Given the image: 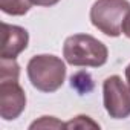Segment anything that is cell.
I'll list each match as a JSON object with an SVG mask.
<instances>
[{"instance_id":"cell-4","label":"cell","mask_w":130,"mask_h":130,"mask_svg":"<svg viewBox=\"0 0 130 130\" xmlns=\"http://www.w3.org/2000/svg\"><path fill=\"white\" fill-rule=\"evenodd\" d=\"M103 100L110 118L122 119L130 115V86L121 77L112 75L103 83Z\"/></svg>"},{"instance_id":"cell-13","label":"cell","mask_w":130,"mask_h":130,"mask_svg":"<svg viewBox=\"0 0 130 130\" xmlns=\"http://www.w3.org/2000/svg\"><path fill=\"white\" fill-rule=\"evenodd\" d=\"M60 2V0H31L32 5H37V6H54Z\"/></svg>"},{"instance_id":"cell-6","label":"cell","mask_w":130,"mask_h":130,"mask_svg":"<svg viewBox=\"0 0 130 130\" xmlns=\"http://www.w3.org/2000/svg\"><path fill=\"white\" fill-rule=\"evenodd\" d=\"M3 44H2V58L15 60L29 43V34L25 28L17 25L3 23Z\"/></svg>"},{"instance_id":"cell-5","label":"cell","mask_w":130,"mask_h":130,"mask_svg":"<svg viewBox=\"0 0 130 130\" xmlns=\"http://www.w3.org/2000/svg\"><path fill=\"white\" fill-rule=\"evenodd\" d=\"M26 107V95L22 86L14 80H2L0 83V116L12 121L22 115Z\"/></svg>"},{"instance_id":"cell-12","label":"cell","mask_w":130,"mask_h":130,"mask_svg":"<svg viewBox=\"0 0 130 130\" xmlns=\"http://www.w3.org/2000/svg\"><path fill=\"white\" fill-rule=\"evenodd\" d=\"M122 34H124L127 38H130V11L127 12L125 19H124V22H122Z\"/></svg>"},{"instance_id":"cell-7","label":"cell","mask_w":130,"mask_h":130,"mask_svg":"<svg viewBox=\"0 0 130 130\" xmlns=\"http://www.w3.org/2000/svg\"><path fill=\"white\" fill-rule=\"evenodd\" d=\"M31 5V0H0V8L8 15H25Z\"/></svg>"},{"instance_id":"cell-11","label":"cell","mask_w":130,"mask_h":130,"mask_svg":"<svg viewBox=\"0 0 130 130\" xmlns=\"http://www.w3.org/2000/svg\"><path fill=\"white\" fill-rule=\"evenodd\" d=\"M87 127H90V128H100V124L95 122V121H92L86 115H78L74 119H71L69 122H66V128H87Z\"/></svg>"},{"instance_id":"cell-9","label":"cell","mask_w":130,"mask_h":130,"mask_svg":"<svg viewBox=\"0 0 130 130\" xmlns=\"http://www.w3.org/2000/svg\"><path fill=\"white\" fill-rule=\"evenodd\" d=\"M19 75H20V66L17 64V61L2 58V78H0V81L2 80H14V81H17Z\"/></svg>"},{"instance_id":"cell-1","label":"cell","mask_w":130,"mask_h":130,"mask_svg":"<svg viewBox=\"0 0 130 130\" xmlns=\"http://www.w3.org/2000/svg\"><path fill=\"white\" fill-rule=\"evenodd\" d=\"M63 57L71 66L101 68L106 64L109 51L103 41L89 34H75L66 38Z\"/></svg>"},{"instance_id":"cell-14","label":"cell","mask_w":130,"mask_h":130,"mask_svg":"<svg viewBox=\"0 0 130 130\" xmlns=\"http://www.w3.org/2000/svg\"><path fill=\"white\" fill-rule=\"evenodd\" d=\"M125 78H127V83H128V86H130V64L125 68Z\"/></svg>"},{"instance_id":"cell-3","label":"cell","mask_w":130,"mask_h":130,"mask_svg":"<svg viewBox=\"0 0 130 130\" xmlns=\"http://www.w3.org/2000/svg\"><path fill=\"white\" fill-rule=\"evenodd\" d=\"M128 11V0H96L90 8V22L107 37H118Z\"/></svg>"},{"instance_id":"cell-10","label":"cell","mask_w":130,"mask_h":130,"mask_svg":"<svg viewBox=\"0 0 130 130\" xmlns=\"http://www.w3.org/2000/svg\"><path fill=\"white\" fill-rule=\"evenodd\" d=\"M29 128H66V124L58 121L55 116H41L38 121H34Z\"/></svg>"},{"instance_id":"cell-2","label":"cell","mask_w":130,"mask_h":130,"mask_svg":"<svg viewBox=\"0 0 130 130\" xmlns=\"http://www.w3.org/2000/svg\"><path fill=\"white\" fill-rule=\"evenodd\" d=\"M28 78L31 84L46 93H52L58 90L66 78V64L55 55L41 54L35 55L28 63Z\"/></svg>"},{"instance_id":"cell-8","label":"cell","mask_w":130,"mask_h":130,"mask_svg":"<svg viewBox=\"0 0 130 130\" xmlns=\"http://www.w3.org/2000/svg\"><path fill=\"white\" fill-rule=\"evenodd\" d=\"M71 84H72V87L77 89L80 93H87V92H90L92 87H93L92 78H90V75L86 74V72H78V74L72 75Z\"/></svg>"}]
</instances>
